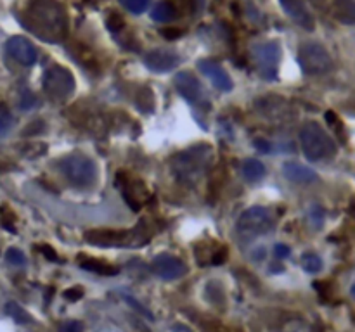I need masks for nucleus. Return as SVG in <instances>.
<instances>
[{
	"label": "nucleus",
	"mask_w": 355,
	"mask_h": 332,
	"mask_svg": "<svg viewBox=\"0 0 355 332\" xmlns=\"http://www.w3.org/2000/svg\"><path fill=\"white\" fill-rule=\"evenodd\" d=\"M274 227V215L265 206H253L246 211L241 213V216L236 222V232L241 239L252 240L258 236H263Z\"/></svg>",
	"instance_id": "5"
},
{
	"label": "nucleus",
	"mask_w": 355,
	"mask_h": 332,
	"mask_svg": "<svg viewBox=\"0 0 355 332\" xmlns=\"http://www.w3.org/2000/svg\"><path fill=\"white\" fill-rule=\"evenodd\" d=\"M298 61L300 68L305 74H312V76H319V74H326L333 70V59L331 54L324 45L317 42H305L298 47Z\"/></svg>",
	"instance_id": "6"
},
{
	"label": "nucleus",
	"mask_w": 355,
	"mask_h": 332,
	"mask_svg": "<svg viewBox=\"0 0 355 332\" xmlns=\"http://www.w3.org/2000/svg\"><path fill=\"white\" fill-rule=\"evenodd\" d=\"M59 170L73 187L79 189L90 187L97 177L96 163L89 156L82 154V152H73V154L64 156L59 161Z\"/></svg>",
	"instance_id": "4"
},
{
	"label": "nucleus",
	"mask_w": 355,
	"mask_h": 332,
	"mask_svg": "<svg viewBox=\"0 0 355 332\" xmlns=\"http://www.w3.org/2000/svg\"><path fill=\"white\" fill-rule=\"evenodd\" d=\"M172 331H174V332H192L191 329H189L187 325H184V324H175L174 327H172Z\"/></svg>",
	"instance_id": "38"
},
{
	"label": "nucleus",
	"mask_w": 355,
	"mask_h": 332,
	"mask_svg": "<svg viewBox=\"0 0 355 332\" xmlns=\"http://www.w3.org/2000/svg\"><path fill=\"white\" fill-rule=\"evenodd\" d=\"M279 4L283 11L286 12V16L293 23H296L300 28H303L305 32H314L316 30V19H314V16L310 14V11L302 0H279Z\"/></svg>",
	"instance_id": "13"
},
{
	"label": "nucleus",
	"mask_w": 355,
	"mask_h": 332,
	"mask_svg": "<svg viewBox=\"0 0 355 332\" xmlns=\"http://www.w3.org/2000/svg\"><path fill=\"white\" fill-rule=\"evenodd\" d=\"M12 123H14L12 114L8 110H0V138H4L11 132Z\"/></svg>",
	"instance_id": "23"
},
{
	"label": "nucleus",
	"mask_w": 355,
	"mask_h": 332,
	"mask_svg": "<svg viewBox=\"0 0 355 332\" xmlns=\"http://www.w3.org/2000/svg\"><path fill=\"white\" fill-rule=\"evenodd\" d=\"M6 260L14 267H23L26 263V256L19 249H16V247H9L8 253H6Z\"/></svg>",
	"instance_id": "26"
},
{
	"label": "nucleus",
	"mask_w": 355,
	"mask_h": 332,
	"mask_svg": "<svg viewBox=\"0 0 355 332\" xmlns=\"http://www.w3.org/2000/svg\"><path fill=\"white\" fill-rule=\"evenodd\" d=\"M125 300H127L128 303H130V307H132V308H135V310H137L139 313L144 315V317H148V318H150V320H154V315L151 313V311L148 310L146 307H142V304L139 303V301L135 300V298H132V296H125Z\"/></svg>",
	"instance_id": "29"
},
{
	"label": "nucleus",
	"mask_w": 355,
	"mask_h": 332,
	"mask_svg": "<svg viewBox=\"0 0 355 332\" xmlns=\"http://www.w3.org/2000/svg\"><path fill=\"white\" fill-rule=\"evenodd\" d=\"M253 145H255L260 152H270V149H272V145H270L265 138H256V141L253 142Z\"/></svg>",
	"instance_id": "35"
},
{
	"label": "nucleus",
	"mask_w": 355,
	"mask_h": 332,
	"mask_svg": "<svg viewBox=\"0 0 355 332\" xmlns=\"http://www.w3.org/2000/svg\"><path fill=\"white\" fill-rule=\"evenodd\" d=\"M80 267H82L83 270H89V272L99 273V276H106V277L116 276V273L120 272L118 267H113L110 265V263L101 262V260H96V258H82L80 260Z\"/></svg>",
	"instance_id": "17"
},
{
	"label": "nucleus",
	"mask_w": 355,
	"mask_h": 332,
	"mask_svg": "<svg viewBox=\"0 0 355 332\" xmlns=\"http://www.w3.org/2000/svg\"><path fill=\"white\" fill-rule=\"evenodd\" d=\"M213 159V149L208 144L192 145L179 152L172 161V172L175 178L184 185H196L208 172Z\"/></svg>",
	"instance_id": "2"
},
{
	"label": "nucleus",
	"mask_w": 355,
	"mask_h": 332,
	"mask_svg": "<svg viewBox=\"0 0 355 332\" xmlns=\"http://www.w3.org/2000/svg\"><path fill=\"white\" fill-rule=\"evenodd\" d=\"M283 332H316V331H314L307 322L295 318V320H290L284 324Z\"/></svg>",
	"instance_id": "24"
},
{
	"label": "nucleus",
	"mask_w": 355,
	"mask_h": 332,
	"mask_svg": "<svg viewBox=\"0 0 355 332\" xmlns=\"http://www.w3.org/2000/svg\"><path fill=\"white\" fill-rule=\"evenodd\" d=\"M64 298H66L68 301H79L83 298V289L82 287H70V289L64 291Z\"/></svg>",
	"instance_id": "31"
},
{
	"label": "nucleus",
	"mask_w": 355,
	"mask_h": 332,
	"mask_svg": "<svg viewBox=\"0 0 355 332\" xmlns=\"http://www.w3.org/2000/svg\"><path fill=\"white\" fill-rule=\"evenodd\" d=\"M241 170L248 182H258L265 177V166H263L262 161H258V159L255 158L245 159Z\"/></svg>",
	"instance_id": "18"
},
{
	"label": "nucleus",
	"mask_w": 355,
	"mask_h": 332,
	"mask_svg": "<svg viewBox=\"0 0 355 332\" xmlns=\"http://www.w3.org/2000/svg\"><path fill=\"white\" fill-rule=\"evenodd\" d=\"M324 209L321 208V206H310V211H309V220L310 223H312L316 229H319V227H323V222H324Z\"/></svg>",
	"instance_id": "27"
},
{
	"label": "nucleus",
	"mask_w": 355,
	"mask_h": 332,
	"mask_svg": "<svg viewBox=\"0 0 355 332\" xmlns=\"http://www.w3.org/2000/svg\"><path fill=\"white\" fill-rule=\"evenodd\" d=\"M61 332H83V324L79 320H68L61 325Z\"/></svg>",
	"instance_id": "30"
},
{
	"label": "nucleus",
	"mask_w": 355,
	"mask_h": 332,
	"mask_svg": "<svg viewBox=\"0 0 355 332\" xmlns=\"http://www.w3.org/2000/svg\"><path fill=\"white\" fill-rule=\"evenodd\" d=\"M137 230H92L85 234V240L96 246H134Z\"/></svg>",
	"instance_id": "9"
},
{
	"label": "nucleus",
	"mask_w": 355,
	"mask_h": 332,
	"mask_svg": "<svg viewBox=\"0 0 355 332\" xmlns=\"http://www.w3.org/2000/svg\"><path fill=\"white\" fill-rule=\"evenodd\" d=\"M6 50H8L9 56L19 63L21 66H33L37 63V49L28 39L25 37H11L6 43Z\"/></svg>",
	"instance_id": "11"
},
{
	"label": "nucleus",
	"mask_w": 355,
	"mask_h": 332,
	"mask_svg": "<svg viewBox=\"0 0 355 332\" xmlns=\"http://www.w3.org/2000/svg\"><path fill=\"white\" fill-rule=\"evenodd\" d=\"M153 272L163 280H177L187 273V267L181 258L172 255H160L153 260Z\"/></svg>",
	"instance_id": "12"
},
{
	"label": "nucleus",
	"mask_w": 355,
	"mask_h": 332,
	"mask_svg": "<svg viewBox=\"0 0 355 332\" xmlns=\"http://www.w3.org/2000/svg\"><path fill=\"white\" fill-rule=\"evenodd\" d=\"M252 57L256 64V71L265 80H276L277 66L281 61V47L277 42H258L252 45Z\"/></svg>",
	"instance_id": "8"
},
{
	"label": "nucleus",
	"mask_w": 355,
	"mask_h": 332,
	"mask_svg": "<svg viewBox=\"0 0 355 332\" xmlns=\"http://www.w3.org/2000/svg\"><path fill=\"white\" fill-rule=\"evenodd\" d=\"M274 255L279 260H284L292 255V251H290V247L286 246V244H276V246H274Z\"/></svg>",
	"instance_id": "32"
},
{
	"label": "nucleus",
	"mask_w": 355,
	"mask_h": 332,
	"mask_svg": "<svg viewBox=\"0 0 355 332\" xmlns=\"http://www.w3.org/2000/svg\"><path fill=\"white\" fill-rule=\"evenodd\" d=\"M35 104H37L35 97H33L32 94H26L25 97H21V103H19V106H21L23 110H32Z\"/></svg>",
	"instance_id": "34"
},
{
	"label": "nucleus",
	"mask_w": 355,
	"mask_h": 332,
	"mask_svg": "<svg viewBox=\"0 0 355 332\" xmlns=\"http://www.w3.org/2000/svg\"><path fill=\"white\" fill-rule=\"evenodd\" d=\"M150 2L151 0H121V4L125 6V9H128L134 14H142L148 9Z\"/></svg>",
	"instance_id": "25"
},
{
	"label": "nucleus",
	"mask_w": 355,
	"mask_h": 332,
	"mask_svg": "<svg viewBox=\"0 0 355 332\" xmlns=\"http://www.w3.org/2000/svg\"><path fill=\"white\" fill-rule=\"evenodd\" d=\"M225 260H227V251L222 247V249H217V253L213 255L212 265H222V263H225Z\"/></svg>",
	"instance_id": "33"
},
{
	"label": "nucleus",
	"mask_w": 355,
	"mask_h": 332,
	"mask_svg": "<svg viewBox=\"0 0 355 332\" xmlns=\"http://www.w3.org/2000/svg\"><path fill=\"white\" fill-rule=\"evenodd\" d=\"M336 18L345 25H354L355 21V8L354 0H333Z\"/></svg>",
	"instance_id": "19"
},
{
	"label": "nucleus",
	"mask_w": 355,
	"mask_h": 332,
	"mask_svg": "<svg viewBox=\"0 0 355 332\" xmlns=\"http://www.w3.org/2000/svg\"><path fill=\"white\" fill-rule=\"evenodd\" d=\"M302 267L305 272L316 276V273H319L321 270H323V260H321V256L316 255V253H305V255L302 256Z\"/></svg>",
	"instance_id": "22"
},
{
	"label": "nucleus",
	"mask_w": 355,
	"mask_h": 332,
	"mask_svg": "<svg viewBox=\"0 0 355 332\" xmlns=\"http://www.w3.org/2000/svg\"><path fill=\"white\" fill-rule=\"evenodd\" d=\"M163 35L167 37V39H177V37L182 35L181 30H165Z\"/></svg>",
	"instance_id": "37"
},
{
	"label": "nucleus",
	"mask_w": 355,
	"mask_h": 332,
	"mask_svg": "<svg viewBox=\"0 0 355 332\" xmlns=\"http://www.w3.org/2000/svg\"><path fill=\"white\" fill-rule=\"evenodd\" d=\"M6 313H8L9 317L16 322V324L28 325L33 322L32 315H30L28 311L21 307V304L16 303V301H8V303H6Z\"/></svg>",
	"instance_id": "21"
},
{
	"label": "nucleus",
	"mask_w": 355,
	"mask_h": 332,
	"mask_svg": "<svg viewBox=\"0 0 355 332\" xmlns=\"http://www.w3.org/2000/svg\"><path fill=\"white\" fill-rule=\"evenodd\" d=\"M106 25L111 32H120V30L125 26V21L120 14H116V12H111L110 18L106 19Z\"/></svg>",
	"instance_id": "28"
},
{
	"label": "nucleus",
	"mask_w": 355,
	"mask_h": 332,
	"mask_svg": "<svg viewBox=\"0 0 355 332\" xmlns=\"http://www.w3.org/2000/svg\"><path fill=\"white\" fill-rule=\"evenodd\" d=\"M300 145L309 161H323L336 152V144L326 130L316 121H309L300 130Z\"/></svg>",
	"instance_id": "3"
},
{
	"label": "nucleus",
	"mask_w": 355,
	"mask_h": 332,
	"mask_svg": "<svg viewBox=\"0 0 355 332\" xmlns=\"http://www.w3.org/2000/svg\"><path fill=\"white\" fill-rule=\"evenodd\" d=\"M43 92L54 101H64L75 90V76L68 68L54 64L43 71Z\"/></svg>",
	"instance_id": "7"
},
{
	"label": "nucleus",
	"mask_w": 355,
	"mask_h": 332,
	"mask_svg": "<svg viewBox=\"0 0 355 332\" xmlns=\"http://www.w3.org/2000/svg\"><path fill=\"white\" fill-rule=\"evenodd\" d=\"M198 70L208 78L213 83V87L222 92H229L232 89V80L227 74V71L213 59H199L198 61Z\"/></svg>",
	"instance_id": "14"
},
{
	"label": "nucleus",
	"mask_w": 355,
	"mask_h": 332,
	"mask_svg": "<svg viewBox=\"0 0 355 332\" xmlns=\"http://www.w3.org/2000/svg\"><path fill=\"white\" fill-rule=\"evenodd\" d=\"M283 175L288 178L293 184L309 185L317 180V174L310 168V166L302 165V163L288 161L283 165Z\"/></svg>",
	"instance_id": "16"
},
{
	"label": "nucleus",
	"mask_w": 355,
	"mask_h": 332,
	"mask_svg": "<svg viewBox=\"0 0 355 332\" xmlns=\"http://www.w3.org/2000/svg\"><path fill=\"white\" fill-rule=\"evenodd\" d=\"M175 89L192 106H201L205 101V92L198 78L189 71H181L175 74Z\"/></svg>",
	"instance_id": "10"
},
{
	"label": "nucleus",
	"mask_w": 355,
	"mask_h": 332,
	"mask_svg": "<svg viewBox=\"0 0 355 332\" xmlns=\"http://www.w3.org/2000/svg\"><path fill=\"white\" fill-rule=\"evenodd\" d=\"M19 21L49 43L63 42L68 32V16L59 0H28Z\"/></svg>",
	"instance_id": "1"
},
{
	"label": "nucleus",
	"mask_w": 355,
	"mask_h": 332,
	"mask_svg": "<svg viewBox=\"0 0 355 332\" xmlns=\"http://www.w3.org/2000/svg\"><path fill=\"white\" fill-rule=\"evenodd\" d=\"M181 59L175 52L167 49H154L144 56V64L153 73H168L179 66Z\"/></svg>",
	"instance_id": "15"
},
{
	"label": "nucleus",
	"mask_w": 355,
	"mask_h": 332,
	"mask_svg": "<svg viewBox=\"0 0 355 332\" xmlns=\"http://www.w3.org/2000/svg\"><path fill=\"white\" fill-rule=\"evenodd\" d=\"M40 251L43 253V256H45L47 260H52V262H54V260H57L56 251H54V249L50 246H42V249H40Z\"/></svg>",
	"instance_id": "36"
},
{
	"label": "nucleus",
	"mask_w": 355,
	"mask_h": 332,
	"mask_svg": "<svg viewBox=\"0 0 355 332\" xmlns=\"http://www.w3.org/2000/svg\"><path fill=\"white\" fill-rule=\"evenodd\" d=\"M175 14H177V11H175L174 6H172L170 2H167V0L158 2V4L153 8V11H151V18H153V21L156 23L174 21Z\"/></svg>",
	"instance_id": "20"
}]
</instances>
